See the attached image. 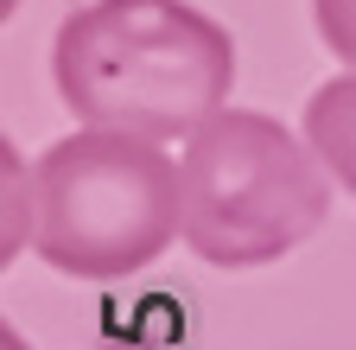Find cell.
I'll list each match as a JSON object with an SVG mask.
<instances>
[{"label": "cell", "instance_id": "obj_4", "mask_svg": "<svg viewBox=\"0 0 356 350\" xmlns=\"http://www.w3.org/2000/svg\"><path fill=\"white\" fill-rule=\"evenodd\" d=\"M305 141L318 147V159L331 166V179L356 198V70L331 77L325 90H312V102H305Z\"/></svg>", "mask_w": 356, "mask_h": 350}, {"label": "cell", "instance_id": "obj_2", "mask_svg": "<svg viewBox=\"0 0 356 350\" xmlns=\"http://www.w3.org/2000/svg\"><path fill=\"white\" fill-rule=\"evenodd\" d=\"M185 242L210 268H267L331 216V166L261 109H216L178 159Z\"/></svg>", "mask_w": 356, "mask_h": 350}, {"label": "cell", "instance_id": "obj_5", "mask_svg": "<svg viewBox=\"0 0 356 350\" xmlns=\"http://www.w3.org/2000/svg\"><path fill=\"white\" fill-rule=\"evenodd\" d=\"M312 19H318V38L331 45V58L356 70V0H312Z\"/></svg>", "mask_w": 356, "mask_h": 350}, {"label": "cell", "instance_id": "obj_3", "mask_svg": "<svg viewBox=\"0 0 356 350\" xmlns=\"http://www.w3.org/2000/svg\"><path fill=\"white\" fill-rule=\"evenodd\" d=\"M185 236L178 166L159 141L76 127L32 166V248L70 280H121Z\"/></svg>", "mask_w": 356, "mask_h": 350}, {"label": "cell", "instance_id": "obj_1", "mask_svg": "<svg viewBox=\"0 0 356 350\" xmlns=\"http://www.w3.org/2000/svg\"><path fill=\"white\" fill-rule=\"evenodd\" d=\"M51 77L76 121L165 147L229 102L236 38L191 0H89L58 26Z\"/></svg>", "mask_w": 356, "mask_h": 350}]
</instances>
